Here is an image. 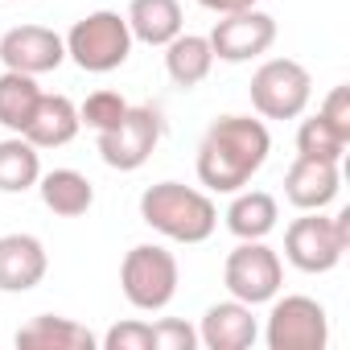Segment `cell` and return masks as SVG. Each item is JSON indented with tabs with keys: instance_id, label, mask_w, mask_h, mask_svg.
<instances>
[{
	"instance_id": "6da1fadb",
	"label": "cell",
	"mask_w": 350,
	"mask_h": 350,
	"mask_svg": "<svg viewBox=\"0 0 350 350\" xmlns=\"http://www.w3.org/2000/svg\"><path fill=\"white\" fill-rule=\"evenodd\" d=\"M268 152H272V136H268L264 120L219 116L198 144V161H194L198 182L211 194H235L264 169Z\"/></svg>"
},
{
	"instance_id": "7a4b0ae2",
	"label": "cell",
	"mask_w": 350,
	"mask_h": 350,
	"mask_svg": "<svg viewBox=\"0 0 350 350\" xmlns=\"http://www.w3.org/2000/svg\"><path fill=\"white\" fill-rule=\"evenodd\" d=\"M140 219L173 243H206L219 227V206L194 186L157 182L140 194Z\"/></svg>"
},
{
	"instance_id": "3957f363",
	"label": "cell",
	"mask_w": 350,
	"mask_h": 350,
	"mask_svg": "<svg viewBox=\"0 0 350 350\" xmlns=\"http://www.w3.org/2000/svg\"><path fill=\"white\" fill-rule=\"evenodd\" d=\"M346 247H350V211H338L329 219L321 211H301V219H293L284 231V260L309 276L334 272Z\"/></svg>"
},
{
	"instance_id": "277c9868",
	"label": "cell",
	"mask_w": 350,
	"mask_h": 350,
	"mask_svg": "<svg viewBox=\"0 0 350 350\" xmlns=\"http://www.w3.org/2000/svg\"><path fill=\"white\" fill-rule=\"evenodd\" d=\"M62 42H66V58H75V66L87 70V75L120 70L132 54V29L111 9H99V13L75 21V29Z\"/></svg>"
},
{
	"instance_id": "5b68a950",
	"label": "cell",
	"mask_w": 350,
	"mask_h": 350,
	"mask_svg": "<svg viewBox=\"0 0 350 350\" xmlns=\"http://www.w3.org/2000/svg\"><path fill=\"white\" fill-rule=\"evenodd\" d=\"M120 288L132 309L161 313L178 297V260L161 243H136L120 264Z\"/></svg>"
},
{
	"instance_id": "8992f818",
	"label": "cell",
	"mask_w": 350,
	"mask_h": 350,
	"mask_svg": "<svg viewBox=\"0 0 350 350\" xmlns=\"http://www.w3.org/2000/svg\"><path fill=\"white\" fill-rule=\"evenodd\" d=\"M247 95L264 120H297L313 99V79L297 58H268L252 75Z\"/></svg>"
},
{
	"instance_id": "52a82bcc",
	"label": "cell",
	"mask_w": 350,
	"mask_h": 350,
	"mask_svg": "<svg viewBox=\"0 0 350 350\" xmlns=\"http://www.w3.org/2000/svg\"><path fill=\"white\" fill-rule=\"evenodd\" d=\"M280 280H284V264H280V256L264 239H239V247L223 264L227 293L235 301L252 305V309L256 305H268L280 293Z\"/></svg>"
},
{
	"instance_id": "ba28073f",
	"label": "cell",
	"mask_w": 350,
	"mask_h": 350,
	"mask_svg": "<svg viewBox=\"0 0 350 350\" xmlns=\"http://www.w3.org/2000/svg\"><path fill=\"white\" fill-rule=\"evenodd\" d=\"M161 132H165V120H161L157 107H148V103L132 107L128 103V111L107 132H95L99 136V157H103V165H111L120 173H132L152 157V148L161 144Z\"/></svg>"
},
{
	"instance_id": "9c48e42d",
	"label": "cell",
	"mask_w": 350,
	"mask_h": 350,
	"mask_svg": "<svg viewBox=\"0 0 350 350\" xmlns=\"http://www.w3.org/2000/svg\"><path fill=\"white\" fill-rule=\"evenodd\" d=\"M268 350H325L329 342V317L321 301L313 297H272V313L264 325Z\"/></svg>"
},
{
	"instance_id": "30bf717a",
	"label": "cell",
	"mask_w": 350,
	"mask_h": 350,
	"mask_svg": "<svg viewBox=\"0 0 350 350\" xmlns=\"http://www.w3.org/2000/svg\"><path fill=\"white\" fill-rule=\"evenodd\" d=\"M272 42H276V21L260 9L227 13L211 29V50L219 62H252V58L268 54Z\"/></svg>"
},
{
	"instance_id": "8fae6325",
	"label": "cell",
	"mask_w": 350,
	"mask_h": 350,
	"mask_svg": "<svg viewBox=\"0 0 350 350\" xmlns=\"http://www.w3.org/2000/svg\"><path fill=\"white\" fill-rule=\"evenodd\" d=\"M0 62H5V70H21L38 79L66 62V42L46 25H17L0 38Z\"/></svg>"
},
{
	"instance_id": "7c38bea8",
	"label": "cell",
	"mask_w": 350,
	"mask_h": 350,
	"mask_svg": "<svg viewBox=\"0 0 350 350\" xmlns=\"http://www.w3.org/2000/svg\"><path fill=\"white\" fill-rule=\"evenodd\" d=\"M50 256L38 235H0V293H29L46 280Z\"/></svg>"
},
{
	"instance_id": "4fadbf2b",
	"label": "cell",
	"mask_w": 350,
	"mask_h": 350,
	"mask_svg": "<svg viewBox=\"0 0 350 350\" xmlns=\"http://www.w3.org/2000/svg\"><path fill=\"white\" fill-rule=\"evenodd\" d=\"M342 190V173L334 161H313V157H297L284 173V198L297 211H325Z\"/></svg>"
},
{
	"instance_id": "5bb4252c",
	"label": "cell",
	"mask_w": 350,
	"mask_h": 350,
	"mask_svg": "<svg viewBox=\"0 0 350 350\" xmlns=\"http://www.w3.org/2000/svg\"><path fill=\"white\" fill-rule=\"evenodd\" d=\"M260 338V325L252 317V305L243 301H219L202 313V325H198V342L206 350H247L256 346Z\"/></svg>"
},
{
	"instance_id": "9a60e30c",
	"label": "cell",
	"mask_w": 350,
	"mask_h": 350,
	"mask_svg": "<svg viewBox=\"0 0 350 350\" xmlns=\"http://www.w3.org/2000/svg\"><path fill=\"white\" fill-rule=\"evenodd\" d=\"M17 346H25V350H95L99 338L75 317L38 313L17 329Z\"/></svg>"
},
{
	"instance_id": "2e32d148",
	"label": "cell",
	"mask_w": 350,
	"mask_h": 350,
	"mask_svg": "<svg viewBox=\"0 0 350 350\" xmlns=\"http://www.w3.org/2000/svg\"><path fill=\"white\" fill-rule=\"evenodd\" d=\"M79 107L66 99V95H46L42 91V103H38V111H33V120H29V128L21 132L33 148H62V144H70L75 136H79Z\"/></svg>"
},
{
	"instance_id": "e0dca14e",
	"label": "cell",
	"mask_w": 350,
	"mask_h": 350,
	"mask_svg": "<svg viewBox=\"0 0 350 350\" xmlns=\"http://www.w3.org/2000/svg\"><path fill=\"white\" fill-rule=\"evenodd\" d=\"M38 190H42L46 211H54L58 219H79V215H87L95 206V186L79 169H50V173H42Z\"/></svg>"
},
{
	"instance_id": "ac0fdd59",
	"label": "cell",
	"mask_w": 350,
	"mask_h": 350,
	"mask_svg": "<svg viewBox=\"0 0 350 350\" xmlns=\"http://www.w3.org/2000/svg\"><path fill=\"white\" fill-rule=\"evenodd\" d=\"M124 21L132 29V42L169 46L173 38L182 33V5H178V0H132Z\"/></svg>"
},
{
	"instance_id": "d6986e66",
	"label": "cell",
	"mask_w": 350,
	"mask_h": 350,
	"mask_svg": "<svg viewBox=\"0 0 350 350\" xmlns=\"http://www.w3.org/2000/svg\"><path fill=\"white\" fill-rule=\"evenodd\" d=\"M211 66H215V50H211V38L202 33H178L165 46V70L173 87H182V91H194L198 83H206Z\"/></svg>"
},
{
	"instance_id": "ffe728a7",
	"label": "cell",
	"mask_w": 350,
	"mask_h": 350,
	"mask_svg": "<svg viewBox=\"0 0 350 350\" xmlns=\"http://www.w3.org/2000/svg\"><path fill=\"white\" fill-rule=\"evenodd\" d=\"M223 219H227V231L235 239H268L276 231L280 206L264 190H235V198H231V206H227Z\"/></svg>"
},
{
	"instance_id": "44dd1931",
	"label": "cell",
	"mask_w": 350,
	"mask_h": 350,
	"mask_svg": "<svg viewBox=\"0 0 350 350\" xmlns=\"http://www.w3.org/2000/svg\"><path fill=\"white\" fill-rule=\"evenodd\" d=\"M42 178V152L25 136L0 140V194H25Z\"/></svg>"
},
{
	"instance_id": "7402d4cb",
	"label": "cell",
	"mask_w": 350,
	"mask_h": 350,
	"mask_svg": "<svg viewBox=\"0 0 350 350\" xmlns=\"http://www.w3.org/2000/svg\"><path fill=\"white\" fill-rule=\"evenodd\" d=\"M42 103V87L33 75H21V70H5L0 75V124H5L9 132H25L33 111Z\"/></svg>"
},
{
	"instance_id": "603a6c76",
	"label": "cell",
	"mask_w": 350,
	"mask_h": 350,
	"mask_svg": "<svg viewBox=\"0 0 350 350\" xmlns=\"http://www.w3.org/2000/svg\"><path fill=\"white\" fill-rule=\"evenodd\" d=\"M350 148V140L317 111V116H309V120H301V128H297V157H313V161H342V152Z\"/></svg>"
},
{
	"instance_id": "cb8c5ba5",
	"label": "cell",
	"mask_w": 350,
	"mask_h": 350,
	"mask_svg": "<svg viewBox=\"0 0 350 350\" xmlns=\"http://www.w3.org/2000/svg\"><path fill=\"white\" fill-rule=\"evenodd\" d=\"M124 111H128V99H124L120 91H95V95H87V103L79 107V124H87V128H95V132H107Z\"/></svg>"
},
{
	"instance_id": "d4e9b609",
	"label": "cell",
	"mask_w": 350,
	"mask_h": 350,
	"mask_svg": "<svg viewBox=\"0 0 350 350\" xmlns=\"http://www.w3.org/2000/svg\"><path fill=\"white\" fill-rule=\"evenodd\" d=\"M194 346H198V329L186 325L182 317L152 321V350H194Z\"/></svg>"
},
{
	"instance_id": "484cf974",
	"label": "cell",
	"mask_w": 350,
	"mask_h": 350,
	"mask_svg": "<svg viewBox=\"0 0 350 350\" xmlns=\"http://www.w3.org/2000/svg\"><path fill=\"white\" fill-rule=\"evenodd\" d=\"M103 350H152V325L148 321H120L99 338Z\"/></svg>"
},
{
	"instance_id": "4316f807",
	"label": "cell",
	"mask_w": 350,
	"mask_h": 350,
	"mask_svg": "<svg viewBox=\"0 0 350 350\" xmlns=\"http://www.w3.org/2000/svg\"><path fill=\"white\" fill-rule=\"evenodd\" d=\"M321 116L350 140V87L342 83V87H334L329 95H325V103H321Z\"/></svg>"
},
{
	"instance_id": "83f0119b",
	"label": "cell",
	"mask_w": 350,
	"mask_h": 350,
	"mask_svg": "<svg viewBox=\"0 0 350 350\" xmlns=\"http://www.w3.org/2000/svg\"><path fill=\"white\" fill-rule=\"evenodd\" d=\"M202 9H211V13H219V17H227V13H243V9H256L260 0H198Z\"/></svg>"
}]
</instances>
